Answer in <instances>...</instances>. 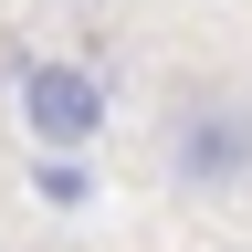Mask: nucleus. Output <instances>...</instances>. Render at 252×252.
I'll use <instances>...</instances> for the list:
<instances>
[{
    "label": "nucleus",
    "mask_w": 252,
    "mask_h": 252,
    "mask_svg": "<svg viewBox=\"0 0 252 252\" xmlns=\"http://www.w3.org/2000/svg\"><path fill=\"white\" fill-rule=\"evenodd\" d=\"M11 116H21V137L42 147V158H84V147L116 126V94H105V74L74 63V53H21Z\"/></svg>",
    "instance_id": "obj_1"
},
{
    "label": "nucleus",
    "mask_w": 252,
    "mask_h": 252,
    "mask_svg": "<svg viewBox=\"0 0 252 252\" xmlns=\"http://www.w3.org/2000/svg\"><path fill=\"white\" fill-rule=\"evenodd\" d=\"M158 179H168L179 200H231V189L252 179V105H231V94H189V105L168 116Z\"/></svg>",
    "instance_id": "obj_2"
},
{
    "label": "nucleus",
    "mask_w": 252,
    "mask_h": 252,
    "mask_svg": "<svg viewBox=\"0 0 252 252\" xmlns=\"http://www.w3.org/2000/svg\"><path fill=\"white\" fill-rule=\"evenodd\" d=\"M32 200H42V210H84V200H94L84 158H42V147H32Z\"/></svg>",
    "instance_id": "obj_3"
}]
</instances>
